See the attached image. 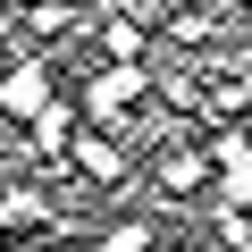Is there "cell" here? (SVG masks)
I'll use <instances>...</instances> for the list:
<instances>
[{
    "label": "cell",
    "instance_id": "obj_9",
    "mask_svg": "<svg viewBox=\"0 0 252 252\" xmlns=\"http://www.w3.org/2000/svg\"><path fill=\"white\" fill-rule=\"evenodd\" d=\"M244 9H252V0H244Z\"/></svg>",
    "mask_w": 252,
    "mask_h": 252
},
{
    "label": "cell",
    "instance_id": "obj_7",
    "mask_svg": "<svg viewBox=\"0 0 252 252\" xmlns=\"http://www.w3.org/2000/svg\"><path fill=\"white\" fill-rule=\"evenodd\" d=\"M219 244H227V252H252V219H244V210H219Z\"/></svg>",
    "mask_w": 252,
    "mask_h": 252
},
{
    "label": "cell",
    "instance_id": "obj_3",
    "mask_svg": "<svg viewBox=\"0 0 252 252\" xmlns=\"http://www.w3.org/2000/svg\"><path fill=\"white\" fill-rule=\"evenodd\" d=\"M210 160H219V202L227 210H252V135L219 126V135H210Z\"/></svg>",
    "mask_w": 252,
    "mask_h": 252
},
{
    "label": "cell",
    "instance_id": "obj_2",
    "mask_svg": "<svg viewBox=\"0 0 252 252\" xmlns=\"http://www.w3.org/2000/svg\"><path fill=\"white\" fill-rule=\"evenodd\" d=\"M51 109V51H26L9 76H0V118H17V126H34Z\"/></svg>",
    "mask_w": 252,
    "mask_h": 252
},
{
    "label": "cell",
    "instance_id": "obj_5",
    "mask_svg": "<svg viewBox=\"0 0 252 252\" xmlns=\"http://www.w3.org/2000/svg\"><path fill=\"white\" fill-rule=\"evenodd\" d=\"M210 168H219V160H210L202 143H168V160H160V193H193Z\"/></svg>",
    "mask_w": 252,
    "mask_h": 252
},
{
    "label": "cell",
    "instance_id": "obj_6",
    "mask_svg": "<svg viewBox=\"0 0 252 252\" xmlns=\"http://www.w3.org/2000/svg\"><path fill=\"white\" fill-rule=\"evenodd\" d=\"M93 252H152V227H143V219H126V227H109Z\"/></svg>",
    "mask_w": 252,
    "mask_h": 252
},
{
    "label": "cell",
    "instance_id": "obj_1",
    "mask_svg": "<svg viewBox=\"0 0 252 252\" xmlns=\"http://www.w3.org/2000/svg\"><path fill=\"white\" fill-rule=\"evenodd\" d=\"M143 93H152V59H126V67H101V76L84 84V118H101V126H126Z\"/></svg>",
    "mask_w": 252,
    "mask_h": 252
},
{
    "label": "cell",
    "instance_id": "obj_8",
    "mask_svg": "<svg viewBox=\"0 0 252 252\" xmlns=\"http://www.w3.org/2000/svg\"><path fill=\"white\" fill-rule=\"evenodd\" d=\"M202 252H227V244H202Z\"/></svg>",
    "mask_w": 252,
    "mask_h": 252
},
{
    "label": "cell",
    "instance_id": "obj_4",
    "mask_svg": "<svg viewBox=\"0 0 252 252\" xmlns=\"http://www.w3.org/2000/svg\"><path fill=\"white\" fill-rule=\"evenodd\" d=\"M93 185H126V177H135V152H126L118 135H76V152H67Z\"/></svg>",
    "mask_w": 252,
    "mask_h": 252
}]
</instances>
